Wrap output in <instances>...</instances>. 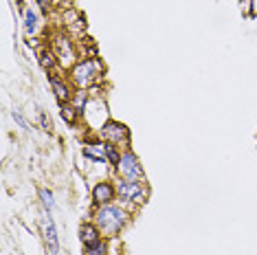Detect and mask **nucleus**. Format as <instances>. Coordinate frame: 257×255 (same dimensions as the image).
<instances>
[{"mask_svg": "<svg viewBox=\"0 0 257 255\" xmlns=\"http://www.w3.org/2000/svg\"><path fill=\"white\" fill-rule=\"evenodd\" d=\"M132 211L123 202H108V205H97L92 211V222L101 231L106 240H112L123 231V227L130 222Z\"/></svg>", "mask_w": 257, "mask_h": 255, "instance_id": "f257e3e1", "label": "nucleus"}, {"mask_svg": "<svg viewBox=\"0 0 257 255\" xmlns=\"http://www.w3.org/2000/svg\"><path fill=\"white\" fill-rule=\"evenodd\" d=\"M103 73L106 66L101 64V60H79L75 66L71 68V79L73 88H81V90H90L92 86H99L103 82Z\"/></svg>", "mask_w": 257, "mask_h": 255, "instance_id": "f03ea898", "label": "nucleus"}, {"mask_svg": "<svg viewBox=\"0 0 257 255\" xmlns=\"http://www.w3.org/2000/svg\"><path fill=\"white\" fill-rule=\"evenodd\" d=\"M114 187H116V200L123 202L130 211L139 209L150 198V185L145 181L130 183V181H123V178H116Z\"/></svg>", "mask_w": 257, "mask_h": 255, "instance_id": "7ed1b4c3", "label": "nucleus"}, {"mask_svg": "<svg viewBox=\"0 0 257 255\" xmlns=\"http://www.w3.org/2000/svg\"><path fill=\"white\" fill-rule=\"evenodd\" d=\"M51 49L55 51L57 64H60V71H71V68L77 64L79 60V51L77 44L73 42V38L68 33H55L53 40H51Z\"/></svg>", "mask_w": 257, "mask_h": 255, "instance_id": "20e7f679", "label": "nucleus"}, {"mask_svg": "<svg viewBox=\"0 0 257 255\" xmlns=\"http://www.w3.org/2000/svg\"><path fill=\"white\" fill-rule=\"evenodd\" d=\"M114 174H116V178H123V181H130V183L145 181L143 165H141L139 156L134 154L132 150H125V152L121 154L119 163L114 165Z\"/></svg>", "mask_w": 257, "mask_h": 255, "instance_id": "39448f33", "label": "nucleus"}, {"mask_svg": "<svg viewBox=\"0 0 257 255\" xmlns=\"http://www.w3.org/2000/svg\"><path fill=\"white\" fill-rule=\"evenodd\" d=\"M97 135H99V139L110 143V146H116L121 152L130 150V130H127V125L119 123V121H108Z\"/></svg>", "mask_w": 257, "mask_h": 255, "instance_id": "423d86ee", "label": "nucleus"}, {"mask_svg": "<svg viewBox=\"0 0 257 255\" xmlns=\"http://www.w3.org/2000/svg\"><path fill=\"white\" fill-rule=\"evenodd\" d=\"M81 119L88 123L90 130H101L103 125L108 123V108H106V101H103V97H90L88 106H86L84 114H81Z\"/></svg>", "mask_w": 257, "mask_h": 255, "instance_id": "0eeeda50", "label": "nucleus"}, {"mask_svg": "<svg viewBox=\"0 0 257 255\" xmlns=\"http://www.w3.org/2000/svg\"><path fill=\"white\" fill-rule=\"evenodd\" d=\"M106 146L108 143L103 139H92V141H86L84 148H81V154L86 156L88 161L97 165H110L108 163V154H106Z\"/></svg>", "mask_w": 257, "mask_h": 255, "instance_id": "6e6552de", "label": "nucleus"}, {"mask_svg": "<svg viewBox=\"0 0 257 255\" xmlns=\"http://www.w3.org/2000/svg\"><path fill=\"white\" fill-rule=\"evenodd\" d=\"M42 235H44L49 253L60 251V237H57V227H55V220L51 216V211H44V216H42Z\"/></svg>", "mask_w": 257, "mask_h": 255, "instance_id": "1a4fd4ad", "label": "nucleus"}, {"mask_svg": "<svg viewBox=\"0 0 257 255\" xmlns=\"http://www.w3.org/2000/svg\"><path fill=\"white\" fill-rule=\"evenodd\" d=\"M49 84H51V88H53V92H55V97H57V101L60 103H66V101L73 99L75 88H73L71 79L62 77V75H49Z\"/></svg>", "mask_w": 257, "mask_h": 255, "instance_id": "9d476101", "label": "nucleus"}, {"mask_svg": "<svg viewBox=\"0 0 257 255\" xmlns=\"http://www.w3.org/2000/svg\"><path fill=\"white\" fill-rule=\"evenodd\" d=\"M116 200V187L112 181H99L92 187V202L97 205H108V202Z\"/></svg>", "mask_w": 257, "mask_h": 255, "instance_id": "9b49d317", "label": "nucleus"}, {"mask_svg": "<svg viewBox=\"0 0 257 255\" xmlns=\"http://www.w3.org/2000/svg\"><path fill=\"white\" fill-rule=\"evenodd\" d=\"M22 16H25V33L29 38L36 36L38 29H40V16L36 14V9H33V7H25V9H22Z\"/></svg>", "mask_w": 257, "mask_h": 255, "instance_id": "f8f14e48", "label": "nucleus"}, {"mask_svg": "<svg viewBox=\"0 0 257 255\" xmlns=\"http://www.w3.org/2000/svg\"><path fill=\"white\" fill-rule=\"evenodd\" d=\"M79 237H81V242H84V246L86 244H92V242H97V240H101V231L97 229V224L95 222H84L81 224V229H79Z\"/></svg>", "mask_w": 257, "mask_h": 255, "instance_id": "ddd939ff", "label": "nucleus"}, {"mask_svg": "<svg viewBox=\"0 0 257 255\" xmlns=\"http://www.w3.org/2000/svg\"><path fill=\"white\" fill-rule=\"evenodd\" d=\"M38 62H40V66H42L46 73H53L55 68H60V64H57V57H55V51L51 49V46H46V49L40 51Z\"/></svg>", "mask_w": 257, "mask_h": 255, "instance_id": "4468645a", "label": "nucleus"}, {"mask_svg": "<svg viewBox=\"0 0 257 255\" xmlns=\"http://www.w3.org/2000/svg\"><path fill=\"white\" fill-rule=\"evenodd\" d=\"M108 251H110V240H106V237L84 246V255H108Z\"/></svg>", "mask_w": 257, "mask_h": 255, "instance_id": "2eb2a0df", "label": "nucleus"}, {"mask_svg": "<svg viewBox=\"0 0 257 255\" xmlns=\"http://www.w3.org/2000/svg\"><path fill=\"white\" fill-rule=\"evenodd\" d=\"M88 101H90V92H88V90L75 88L71 103H73L75 108H77V112H79V114H84V110H86V106H88Z\"/></svg>", "mask_w": 257, "mask_h": 255, "instance_id": "dca6fc26", "label": "nucleus"}, {"mask_svg": "<svg viewBox=\"0 0 257 255\" xmlns=\"http://www.w3.org/2000/svg\"><path fill=\"white\" fill-rule=\"evenodd\" d=\"M60 112H62V119L66 121V123H71V125H75V123H77V119L81 117V114L77 112V108H75L71 101H66V103H60Z\"/></svg>", "mask_w": 257, "mask_h": 255, "instance_id": "f3484780", "label": "nucleus"}, {"mask_svg": "<svg viewBox=\"0 0 257 255\" xmlns=\"http://www.w3.org/2000/svg\"><path fill=\"white\" fill-rule=\"evenodd\" d=\"M40 200H42V207L44 211H53L55 209V196L51 189H42L40 191Z\"/></svg>", "mask_w": 257, "mask_h": 255, "instance_id": "a211bd4d", "label": "nucleus"}, {"mask_svg": "<svg viewBox=\"0 0 257 255\" xmlns=\"http://www.w3.org/2000/svg\"><path fill=\"white\" fill-rule=\"evenodd\" d=\"M106 154H108V163L114 167L116 163H119V159H121V154H123V152H121L116 146H110V143H108V146H106Z\"/></svg>", "mask_w": 257, "mask_h": 255, "instance_id": "6ab92c4d", "label": "nucleus"}, {"mask_svg": "<svg viewBox=\"0 0 257 255\" xmlns=\"http://www.w3.org/2000/svg\"><path fill=\"white\" fill-rule=\"evenodd\" d=\"M11 117H14V121H16V123H18L20 128H25V130H27V121H25V117H22L18 110H14V112H11Z\"/></svg>", "mask_w": 257, "mask_h": 255, "instance_id": "aec40b11", "label": "nucleus"}, {"mask_svg": "<svg viewBox=\"0 0 257 255\" xmlns=\"http://www.w3.org/2000/svg\"><path fill=\"white\" fill-rule=\"evenodd\" d=\"M36 5H40V7H42L44 11H49V9L55 5V0H36Z\"/></svg>", "mask_w": 257, "mask_h": 255, "instance_id": "412c9836", "label": "nucleus"}, {"mask_svg": "<svg viewBox=\"0 0 257 255\" xmlns=\"http://www.w3.org/2000/svg\"><path fill=\"white\" fill-rule=\"evenodd\" d=\"M40 123H42V128H44V130H51V128H53V123H51V121H49V117H46L44 112L40 114Z\"/></svg>", "mask_w": 257, "mask_h": 255, "instance_id": "4be33fe9", "label": "nucleus"}, {"mask_svg": "<svg viewBox=\"0 0 257 255\" xmlns=\"http://www.w3.org/2000/svg\"><path fill=\"white\" fill-rule=\"evenodd\" d=\"M239 3H242V11H244V14L250 16V5H253V0H239Z\"/></svg>", "mask_w": 257, "mask_h": 255, "instance_id": "5701e85b", "label": "nucleus"}, {"mask_svg": "<svg viewBox=\"0 0 257 255\" xmlns=\"http://www.w3.org/2000/svg\"><path fill=\"white\" fill-rule=\"evenodd\" d=\"M250 16H257V0H253V5H250Z\"/></svg>", "mask_w": 257, "mask_h": 255, "instance_id": "b1692460", "label": "nucleus"}]
</instances>
